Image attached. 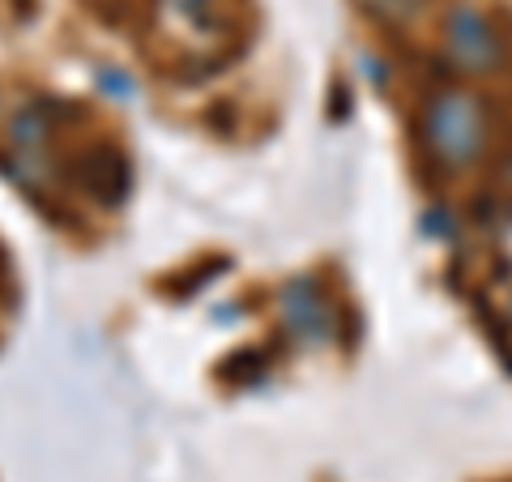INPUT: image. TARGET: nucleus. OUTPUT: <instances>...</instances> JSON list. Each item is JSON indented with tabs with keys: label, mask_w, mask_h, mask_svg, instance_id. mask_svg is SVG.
<instances>
[{
	"label": "nucleus",
	"mask_w": 512,
	"mask_h": 482,
	"mask_svg": "<svg viewBox=\"0 0 512 482\" xmlns=\"http://www.w3.org/2000/svg\"><path fill=\"white\" fill-rule=\"evenodd\" d=\"M423 141L444 171H466L491 146V111L478 94L448 86L423 107Z\"/></svg>",
	"instance_id": "obj_1"
},
{
	"label": "nucleus",
	"mask_w": 512,
	"mask_h": 482,
	"mask_svg": "<svg viewBox=\"0 0 512 482\" xmlns=\"http://www.w3.org/2000/svg\"><path fill=\"white\" fill-rule=\"evenodd\" d=\"M444 52L453 60V69L470 73V77H487L504 64L508 43L483 9L470 5V0H457V5L444 13Z\"/></svg>",
	"instance_id": "obj_2"
}]
</instances>
